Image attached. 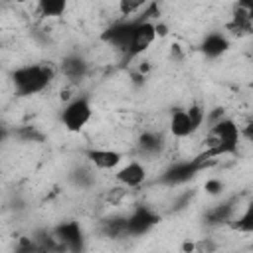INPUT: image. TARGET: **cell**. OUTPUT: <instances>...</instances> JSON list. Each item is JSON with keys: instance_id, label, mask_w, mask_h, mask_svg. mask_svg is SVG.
<instances>
[{"instance_id": "cell-20", "label": "cell", "mask_w": 253, "mask_h": 253, "mask_svg": "<svg viewBox=\"0 0 253 253\" xmlns=\"http://www.w3.org/2000/svg\"><path fill=\"white\" fill-rule=\"evenodd\" d=\"M105 235L109 237H128L126 233V217H111L103 225Z\"/></svg>"}, {"instance_id": "cell-26", "label": "cell", "mask_w": 253, "mask_h": 253, "mask_svg": "<svg viewBox=\"0 0 253 253\" xmlns=\"http://www.w3.org/2000/svg\"><path fill=\"white\" fill-rule=\"evenodd\" d=\"M249 89L253 91V77H251V81H249Z\"/></svg>"}, {"instance_id": "cell-25", "label": "cell", "mask_w": 253, "mask_h": 253, "mask_svg": "<svg viewBox=\"0 0 253 253\" xmlns=\"http://www.w3.org/2000/svg\"><path fill=\"white\" fill-rule=\"evenodd\" d=\"M241 136H245V138L253 144V119H251V121L241 128Z\"/></svg>"}, {"instance_id": "cell-22", "label": "cell", "mask_w": 253, "mask_h": 253, "mask_svg": "<svg viewBox=\"0 0 253 253\" xmlns=\"http://www.w3.org/2000/svg\"><path fill=\"white\" fill-rule=\"evenodd\" d=\"M128 188H125V186H115V188H109L107 192H105V202L107 204H111V206H119V204H123L125 200H126V196H128Z\"/></svg>"}, {"instance_id": "cell-17", "label": "cell", "mask_w": 253, "mask_h": 253, "mask_svg": "<svg viewBox=\"0 0 253 253\" xmlns=\"http://www.w3.org/2000/svg\"><path fill=\"white\" fill-rule=\"evenodd\" d=\"M162 148V138L160 134H156L154 130H146L138 136V150L146 156H152V154H158Z\"/></svg>"}, {"instance_id": "cell-12", "label": "cell", "mask_w": 253, "mask_h": 253, "mask_svg": "<svg viewBox=\"0 0 253 253\" xmlns=\"http://www.w3.org/2000/svg\"><path fill=\"white\" fill-rule=\"evenodd\" d=\"M225 30V36L227 38H237V40H243V38H249L253 36V22L239 10L233 6V12H231V18L225 22L223 26Z\"/></svg>"}, {"instance_id": "cell-18", "label": "cell", "mask_w": 253, "mask_h": 253, "mask_svg": "<svg viewBox=\"0 0 253 253\" xmlns=\"http://www.w3.org/2000/svg\"><path fill=\"white\" fill-rule=\"evenodd\" d=\"M229 227L237 233H253V204H247V208L233 217Z\"/></svg>"}, {"instance_id": "cell-11", "label": "cell", "mask_w": 253, "mask_h": 253, "mask_svg": "<svg viewBox=\"0 0 253 253\" xmlns=\"http://www.w3.org/2000/svg\"><path fill=\"white\" fill-rule=\"evenodd\" d=\"M85 156L97 170H115L123 160V154L113 148H89Z\"/></svg>"}, {"instance_id": "cell-10", "label": "cell", "mask_w": 253, "mask_h": 253, "mask_svg": "<svg viewBox=\"0 0 253 253\" xmlns=\"http://www.w3.org/2000/svg\"><path fill=\"white\" fill-rule=\"evenodd\" d=\"M168 126H170V132H172L176 138H188V136H192L196 130H200L198 125L194 123V119H192L188 107H186V109H174L172 115H170Z\"/></svg>"}, {"instance_id": "cell-21", "label": "cell", "mask_w": 253, "mask_h": 253, "mask_svg": "<svg viewBox=\"0 0 253 253\" xmlns=\"http://www.w3.org/2000/svg\"><path fill=\"white\" fill-rule=\"evenodd\" d=\"M144 8H146V2H142V0H121L119 2V12L126 20H130V16H136Z\"/></svg>"}, {"instance_id": "cell-5", "label": "cell", "mask_w": 253, "mask_h": 253, "mask_svg": "<svg viewBox=\"0 0 253 253\" xmlns=\"http://www.w3.org/2000/svg\"><path fill=\"white\" fill-rule=\"evenodd\" d=\"M156 22L148 20V18H140L134 32H132V38H130V45L126 49L128 57H136V55H142L156 40Z\"/></svg>"}, {"instance_id": "cell-9", "label": "cell", "mask_w": 253, "mask_h": 253, "mask_svg": "<svg viewBox=\"0 0 253 253\" xmlns=\"http://www.w3.org/2000/svg\"><path fill=\"white\" fill-rule=\"evenodd\" d=\"M115 180H117L121 186L128 188V190L138 188V186H142L144 180H146V168H144L142 162L130 160V162H126V164L115 174Z\"/></svg>"}, {"instance_id": "cell-14", "label": "cell", "mask_w": 253, "mask_h": 253, "mask_svg": "<svg viewBox=\"0 0 253 253\" xmlns=\"http://www.w3.org/2000/svg\"><path fill=\"white\" fill-rule=\"evenodd\" d=\"M59 69H61V73H63L65 79H69V81H79V79H83V77L87 75L89 65H87V61H85L81 55H65V57L61 59Z\"/></svg>"}, {"instance_id": "cell-7", "label": "cell", "mask_w": 253, "mask_h": 253, "mask_svg": "<svg viewBox=\"0 0 253 253\" xmlns=\"http://www.w3.org/2000/svg\"><path fill=\"white\" fill-rule=\"evenodd\" d=\"M57 243L61 245L63 251L67 253H81L83 245H85V237L81 231V225L77 221H63L55 227L53 231Z\"/></svg>"}, {"instance_id": "cell-24", "label": "cell", "mask_w": 253, "mask_h": 253, "mask_svg": "<svg viewBox=\"0 0 253 253\" xmlns=\"http://www.w3.org/2000/svg\"><path fill=\"white\" fill-rule=\"evenodd\" d=\"M235 8H239L251 22H253V0H245V2H237Z\"/></svg>"}, {"instance_id": "cell-6", "label": "cell", "mask_w": 253, "mask_h": 253, "mask_svg": "<svg viewBox=\"0 0 253 253\" xmlns=\"http://www.w3.org/2000/svg\"><path fill=\"white\" fill-rule=\"evenodd\" d=\"M160 221V215L148 208V206H138L126 215V233L128 237H138L148 233L156 223Z\"/></svg>"}, {"instance_id": "cell-3", "label": "cell", "mask_w": 253, "mask_h": 253, "mask_svg": "<svg viewBox=\"0 0 253 253\" xmlns=\"http://www.w3.org/2000/svg\"><path fill=\"white\" fill-rule=\"evenodd\" d=\"M239 138H241V126L233 121V119H219L217 123L210 125L208 136H206V144H225V146H239Z\"/></svg>"}, {"instance_id": "cell-15", "label": "cell", "mask_w": 253, "mask_h": 253, "mask_svg": "<svg viewBox=\"0 0 253 253\" xmlns=\"http://www.w3.org/2000/svg\"><path fill=\"white\" fill-rule=\"evenodd\" d=\"M233 217H235V206H233L231 200L213 206V208L206 213V219H208L210 225H221V223H227V225H229V223L233 221Z\"/></svg>"}, {"instance_id": "cell-13", "label": "cell", "mask_w": 253, "mask_h": 253, "mask_svg": "<svg viewBox=\"0 0 253 253\" xmlns=\"http://www.w3.org/2000/svg\"><path fill=\"white\" fill-rule=\"evenodd\" d=\"M200 47H202V53L206 57L215 59L229 49V38L223 32H211V34H206Z\"/></svg>"}, {"instance_id": "cell-4", "label": "cell", "mask_w": 253, "mask_h": 253, "mask_svg": "<svg viewBox=\"0 0 253 253\" xmlns=\"http://www.w3.org/2000/svg\"><path fill=\"white\" fill-rule=\"evenodd\" d=\"M204 168L200 166V162L196 158H190V160H180V162H174L172 166H168L162 176H160V184H166V186H180V184H186L190 182L194 176H198Z\"/></svg>"}, {"instance_id": "cell-8", "label": "cell", "mask_w": 253, "mask_h": 253, "mask_svg": "<svg viewBox=\"0 0 253 253\" xmlns=\"http://www.w3.org/2000/svg\"><path fill=\"white\" fill-rule=\"evenodd\" d=\"M138 20L140 18H136V20H121V22L111 24V28H107L103 32V36H101L103 42H107L115 49L126 51L128 45H130V38H132V32H134Z\"/></svg>"}, {"instance_id": "cell-23", "label": "cell", "mask_w": 253, "mask_h": 253, "mask_svg": "<svg viewBox=\"0 0 253 253\" xmlns=\"http://www.w3.org/2000/svg\"><path fill=\"white\" fill-rule=\"evenodd\" d=\"M204 188H206V192H208L210 196H217V194H221V190H223V184H221V180L210 178V180L204 184Z\"/></svg>"}, {"instance_id": "cell-16", "label": "cell", "mask_w": 253, "mask_h": 253, "mask_svg": "<svg viewBox=\"0 0 253 253\" xmlns=\"http://www.w3.org/2000/svg\"><path fill=\"white\" fill-rule=\"evenodd\" d=\"M180 249H182V253H215L217 251V243L211 237L186 239Z\"/></svg>"}, {"instance_id": "cell-19", "label": "cell", "mask_w": 253, "mask_h": 253, "mask_svg": "<svg viewBox=\"0 0 253 253\" xmlns=\"http://www.w3.org/2000/svg\"><path fill=\"white\" fill-rule=\"evenodd\" d=\"M65 10H67V2L65 0H40L38 2V12L42 16H47V18L63 16Z\"/></svg>"}, {"instance_id": "cell-2", "label": "cell", "mask_w": 253, "mask_h": 253, "mask_svg": "<svg viewBox=\"0 0 253 253\" xmlns=\"http://www.w3.org/2000/svg\"><path fill=\"white\" fill-rule=\"evenodd\" d=\"M93 117V107L87 95H77L73 97L61 111V125L69 132H79L87 126V123Z\"/></svg>"}, {"instance_id": "cell-1", "label": "cell", "mask_w": 253, "mask_h": 253, "mask_svg": "<svg viewBox=\"0 0 253 253\" xmlns=\"http://www.w3.org/2000/svg\"><path fill=\"white\" fill-rule=\"evenodd\" d=\"M55 77V71L47 63H30L16 67L12 71V83L16 89V95L20 97H32L47 89L51 79Z\"/></svg>"}]
</instances>
